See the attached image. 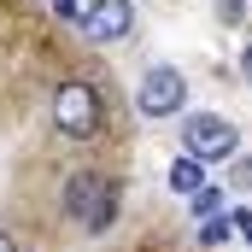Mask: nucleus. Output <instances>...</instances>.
I'll use <instances>...</instances> for the list:
<instances>
[{
	"instance_id": "6e6552de",
	"label": "nucleus",
	"mask_w": 252,
	"mask_h": 252,
	"mask_svg": "<svg viewBox=\"0 0 252 252\" xmlns=\"http://www.w3.org/2000/svg\"><path fill=\"white\" fill-rule=\"evenodd\" d=\"M188 205H193V217H199V223H205V217H217V205H223V193H217V188H211V182H205V188L193 193Z\"/></svg>"
},
{
	"instance_id": "f8f14e48",
	"label": "nucleus",
	"mask_w": 252,
	"mask_h": 252,
	"mask_svg": "<svg viewBox=\"0 0 252 252\" xmlns=\"http://www.w3.org/2000/svg\"><path fill=\"white\" fill-rule=\"evenodd\" d=\"M241 76H247V82H252V47H247V53H241Z\"/></svg>"
},
{
	"instance_id": "9d476101",
	"label": "nucleus",
	"mask_w": 252,
	"mask_h": 252,
	"mask_svg": "<svg viewBox=\"0 0 252 252\" xmlns=\"http://www.w3.org/2000/svg\"><path fill=\"white\" fill-rule=\"evenodd\" d=\"M217 18H223V24H241V18H247V0H217Z\"/></svg>"
},
{
	"instance_id": "39448f33",
	"label": "nucleus",
	"mask_w": 252,
	"mask_h": 252,
	"mask_svg": "<svg viewBox=\"0 0 252 252\" xmlns=\"http://www.w3.org/2000/svg\"><path fill=\"white\" fill-rule=\"evenodd\" d=\"M82 30H88V41H124L135 30V0H94L82 12Z\"/></svg>"
},
{
	"instance_id": "ddd939ff",
	"label": "nucleus",
	"mask_w": 252,
	"mask_h": 252,
	"mask_svg": "<svg viewBox=\"0 0 252 252\" xmlns=\"http://www.w3.org/2000/svg\"><path fill=\"white\" fill-rule=\"evenodd\" d=\"M0 252H18V241H12V235H6V229H0Z\"/></svg>"
},
{
	"instance_id": "20e7f679",
	"label": "nucleus",
	"mask_w": 252,
	"mask_h": 252,
	"mask_svg": "<svg viewBox=\"0 0 252 252\" xmlns=\"http://www.w3.org/2000/svg\"><path fill=\"white\" fill-rule=\"evenodd\" d=\"M182 141H188V158H199V164H223V158H235L241 129L229 124V118H217V112H188Z\"/></svg>"
},
{
	"instance_id": "1a4fd4ad",
	"label": "nucleus",
	"mask_w": 252,
	"mask_h": 252,
	"mask_svg": "<svg viewBox=\"0 0 252 252\" xmlns=\"http://www.w3.org/2000/svg\"><path fill=\"white\" fill-rule=\"evenodd\" d=\"M47 6H53V18H64V24H82V12H88L82 0H47Z\"/></svg>"
},
{
	"instance_id": "7ed1b4c3",
	"label": "nucleus",
	"mask_w": 252,
	"mask_h": 252,
	"mask_svg": "<svg viewBox=\"0 0 252 252\" xmlns=\"http://www.w3.org/2000/svg\"><path fill=\"white\" fill-rule=\"evenodd\" d=\"M182 106H188V76L176 64H153L141 76V88H135V112L158 124V118H176Z\"/></svg>"
},
{
	"instance_id": "f257e3e1",
	"label": "nucleus",
	"mask_w": 252,
	"mask_h": 252,
	"mask_svg": "<svg viewBox=\"0 0 252 252\" xmlns=\"http://www.w3.org/2000/svg\"><path fill=\"white\" fill-rule=\"evenodd\" d=\"M64 217H70L76 229H88V235H106V229L118 223V176H106V170H76V176L64 182Z\"/></svg>"
},
{
	"instance_id": "423d86ee",
	"label": "nucleus",
	"mask_w": 252,
	"mask_h": 252,
	"mask_svg": "<svg viewBox=\"0 0 252 252\" xmlns=\"http://www.w3.org/2000/svg\"><path fill=\"white\" fill-rule=\"evenodd\" d=\"M170 188L182 193V199H193V193L205 188V164H199V158H188V153H182V158L170 164Z\"/></svg>"
},
{
	"instance_id": "f03ea898",
	"label": "nucleus",
	"mask_w": 252,
	"mask_h": 252,
	"mask_svg": "<svg viewBox=\"0 0 252 252\" xmlns=\"http://www.w3.org/2000/svg\"><path fill=\"white\" fill-rule=\"evenodd\" d=\"M47 118H53V129L70 135V141L94 135V129H100V94H94V82H59Z\"/></svg>"
},
{
	"instance_id": "0eeeda50",
	"label": "nucleus",
	"mask_w": 252,
	"mask_h": 252,
	"mask_svg": "<svg viewBox=\"0 0 252 252\" xmlns=\"http://www.w3.org/2000/svg\"><path fill=\"white\" fill-rule=\"evenodd\" d=\"M229 235H235V217H205V223H199V241H205V247H223Z\"/></svg>"
},
{
	"instance_id": "9b49d317",
	"label": "nucleus",
	"mask_w": 252,
	"mask_h": 252,
	"mask_svg": "<svg viewBox=\"0 0 252 252\" xmlns=\"http://www.w3.org/2000/svg\"><path fill=\"white\" fill-rule=\"evenodd\" d=\"M235 229H241V235L252 241V211H235Z\"/></svg>"
}]
</instances>
